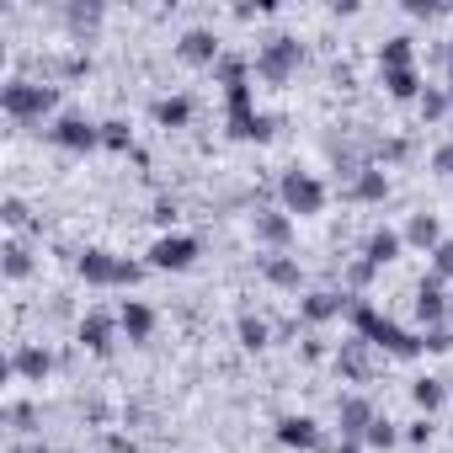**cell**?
I'll return each mask as SVG.
<instances>
[{"mask_svg":"<svg viewBox=\"0 0 453 453\" xmlns=\"http://www.w3.org/2000/svg\"><path fill=\"white\" fill-rule=\"evenodd\" d=\"M400 442V426L395 421H384V416H373V426L363 432V448H379V453H389Z\"/></svg>","mask_w":453,"mask_h":453,"instance_id":"obj_24","label":"cell"},{"mask_svg":"<svg viewBox=\"0 0 453 453\" xmlns=\"http://www.w3.org/2000/svg\"><path fill=\"white\" fill-rule=\"evenodd\" d=\"M405 442H416V448L432 442V426H426V421H411V426H405Z\"/></svg>","mask_w":453,"mask_h":453,"instance_id":"obj_35","label":"cell"},{"mask_svg":"<svg viewBox=\"0 0 453 453\" xmlns=\"http://www.w3.org/2000/svg\"><path fill=\"white\" fill-rule=\"evenodd\" d=\"M373 416H379V411H373V400H363V395H342V400H336L342 437H357V442H363V432L373 426Z\"/></svg>","mask_w":453,"mask_h":453,"instance_id":"obj_12","label":"cell"},{"mask_svg":"<svg viewBox=\"0 0 453 453\" xmlns=\"http://www.w3.org/2000/svg\"><path fill=\"white\" fill-rule=\"evenodd\" d=\"M6 224L17 230V224H27V203L22 197H6Z\"/></svg>","mask_w":453,"mask_h":453,"instance_id":"obj_33","label":"cell"},{"mask_svg":"<svg viewBox=\"0 0 453 453\" xmlns=\"http://www.w3.org/2000/svg\"><path fill=\"white\" fill-rule=\"evenodd\" d=\"M192 262H197V241L192 235H160L150 246V267H160V273H187Z\"/></svg>","mask_w":453,"mask_h":453,"instance_id":"obj_7","label":"cell"},{"mask_svg":"<svg viewBox=\"0 0 453 453\" xmlns=\"http://www.w3.org/2000/svg\"><path fill=\"white\" fill-rule=\"evenodd\" d=\"M102 144H107V150H134L128 123H102Z\"/></svg>","mask_w":453,"mask_h":453,"instance_id":"obj_29","label":"cell"},{"mask_svg":"<svg viewBox=\"0 0 453 453\" xmlns=\"http://www.w3.org/2000/svg\"><path fill=\"white\" fill-rule=\"evenodd\" d=\"M49 139H54L59 150H70V155H86V150L102 144V123H86L81 112H65V118L49 128Z\"/></svg>","mask_w":453,"mask_h":453,"instance_id":"obj_6","label":"cell"},{"mask_svg":"<svg viewBox=\"0 0 453 453\" xmlns=\"http://www.w3.org/2000/svg\"><path fill=\"white\" fill-rule=\"evenodd\" d=\"M421 347H426V352H448V347H453V331H442V326H437V331H426V336H421Z\"/></svg>","mask_w":453,"mask_h":453,"instance_id":"obj_31","label":"cell"},{"mask_svg":"<svg viewBox=\"0 0 453 453\" xmlns=\"http://www.w3.org/2000/svg\"><path fill=\"white\" fill-rule=\"evenodd\" d=\"M118 331H123V326H118V315H102V310H91V315L81 320V347H86V352H96V357H107Z\"/></svg>","mask_w":453,"mask_h":453,"instance_id":"obj_11","label":"cell"},{"mask_svg":"<svg viewBox=\"0 0 453 453\" xmlns=\"http://www.w3.org/2000/svg\"><path fill=\"white\" fill-rule=\"evenodd\" d=\"M442 315H448V299H442V283H437V278H426V283L416 288V320L437 331V326H442Z\"/></svg>","mask_w":453,"mask_h":453,"instance_id":"obj_17","label":"cell"},{"mask_svg":"<svg viewBox=\"0 0 453 453\" xmlns=\"http://www.w3.org/2000/svg\"><path fill=\"white\" fill-rule=\"evenodd\" d=\"M405 12H411V17H437L442 6H432V0H405Z\"/></svg>","mask_w":453,"mask_h":453,"instance_id":"obj_36","label":"cell"},{"mask_svg":"<svg viewBox=\"0 0 453 453\" xmlns=\"http://www.w3.org/2000/svg\"><path fill=\"white\" fill-rule=\"evenodd\" d=\"M0 107H6L12 123H43L59 107V91L54 86H38V81H12L6 91H0Z\"/></svg>","mask_w":453,"mask_h":453,"instance_id":"obj_3","label":"cell"},{"mask_svg":"<svg viewBox=\"0 0 453 453\" xmlns=\"http://www.w3.org/2000/svg\"><path fill=\"white\" fill-rule=\"evenodd\" d=\"M96 17H102V12H96V6H75V12H70V27H75V33H81V27H91V22H96Z\"/></svg>","mask_w":453,"mask_h":453,"instance_id":"obj_34","label":"cell"},{"mask_svg":"<svg viewBox=\"0 0 453 453\" xmlns=\"http://www.w3.org/2000/svg\"><path fill=\"white\" fill-rule=\"evenodd\" d=\"M262 278H267L273 288H299V283H304V273H299L294 257H267V262H262Z\"/></svg>","mask_w":453,"mask_h":453,"instance_id":"obj_22","label":"cell"},{"mask_svg":"<svg viewBox=\"0 0 453 453\" xmlns=\"http://www.w3.org/2000/svg\"><path fill=\"white\" fill-rule=\"evenodd\" d=\"M379 70H416V38H411V33L384 38V49H379Z\"/></svg>","mask_w":453,"mask_h":453,"instance_id":"obj_18","label":"cell"},{"mask_svg":"<svg viewBox=\"0 0 453 453\" xmlns=\"http://www.w3.org/2000/svg\"><path fill=\"white\" fill-rule=\"evenodd\" d=\"M12 373H17V379H27V384H43V379L54 373V352L27 342V347H17V352H12Z\"/></svg>","mask_w":453,"mask_h":453,"instance_id":"obj_13","label":"cell"},{"mask_svg":"<svg viewBox=\"0 0 453 453\" xmlns=\"http://www.w3.org/2000/svg\"><path fill=\"white\" fill-rule=\"evenodd\" d=\"M235 331H241V347H251V352H262V347H267V336H273V331H267V320H257V315H241V326H235Z\"/></svg>","mask_w":453,"mask_h":453,"instance_id":"obj_27","label":"cell"},{"mask_svg":"<svg viewBox=\"0 0 453 453\" xmlns=\"http://www.w3.org/2000/svg\"><path fill=\"white\" fill-rule=\"evenodd\" d=\"M347 310H352V299H347V294H331V288L299 299V320H310V326H326V320H336V315H347Z\"/></svg>","mask_w":453,"mask_h":453,"instance_id":"obj_10","label":"cell"},{"mask_svg":"<svg viewBox=\"0 0 453 453\" xmlns=\"http://www.w3.org/2000/svg\"><path fill=\"white\" fill-rule=\"evenodd\" d=\"M411 400H416L421 411H437V405L448 400V389H442V379H416V384H411Z\"/></svg>","mask_w":453,"mask_h":453,"instance_id":"obj_25","label":"cell"},{"mask_svg":"<svg viewBox=\"0 0 453 453\" xmlns=\"http://www.w3.org/2000/svg\"><path fill=\"white\" fill-rule=\"evenodd\" d=\"M347 320H352V331H357L368 347H379V352H389V357H416V352H426V347H421V336H411L405 326H395L389 315H379L368 299H352Z\"/></svg>","mask_w":453,"mask_h":453,"instance_id":"obj_1","label":"cell"},{"mask_svg":"<svg viewBox=\"0 0 453 453\" xmlns=\"http://www.w3.org/2000/svg\"><path fill=\"white\" fill-rule=\"evenodd\" d=\"M27 273H33V251H27L22 241H12V246H6V278H12V283H22Z\"/></svg>","mask_w":453,"mask_h":453,"instance_id":"obj_26","label":"cell"},{"mask_svg":"<svg viewBox=\"0 0 453 453\" xmlns=\"http://www.w3.org/2000/svg\"><path fill=\"white\" fill-rule=\"evenodd\" d=\"M150 118H155L160 128H187V123H192V102H187V96H160V102L150 107Z\"/></svg>","mask_w":453,"mask_h":453,"instance_id":"obj_21","label":"cell"},{"mask_svg":"<svg viewBox=\"0 0 453 453\" xmlns=\"http://www.w3.org/2000/svg\"><path fill=\"white\" fill-rule=\"evenodd\" d=\"M257 241L273 246V257H283L288 241H294V219H288L283 208H262V213H257Z\"/></svg>","mask_w":453,"mask_h":453,"instance_id":"obj_9","label":"cell"},{"mask_svg":"<svg viewBox=\"0 0 453 453\" xmlns=\"http://www.w3.org/2000/svg\"><path fill=\"white\" fill-rule=\"evenodd\" d=\"M416 107H421V118H442V112L453 107V96H448V86H426Z\"/></svg>","mask_w":453,"mask_h":453,"instance_id":"obj_28","label":"cell"},{"mask_svg":"<svg viewBox=\"0 0 453 453\" xmlns=\"http://www.w3.org/2000/svg\"><path fill=\"white\" fill-rule=\"evenodd\" d=\"M400 251H405V235H400V230H373V235H368V257H363V262L389 267Z\"/></svg>","mask_w":453,"mask_h":453,"instance_id":"obj_20","label":"cell"},{"mask_svg":"<svg viewBox=\"0 0 453 453\" xmlns=\"http://www.w3.org/2000/svg\"><path fill=\"white\" fill-rule=\"evenodd\" d=\"M336 453H363V442H357V437H342V442H336Z\"/></svg>","mask_w":453,"mask_h":453,"instance_id":"obj_37","label":"cell"},{"mask_svg":"<svg viewBox=\"0 0 453 453\" xmlns=\"http://www.w3.org/2000/svg\"><path fill=\"white\" fill-rule=\"evenodd\" d=\"M176 54H181V65H197V70H219V38L208 33V27H192V33H181V43H176Z\"/></svg>","mask_w":453,"mask_h":453,"instance_id":"obj_8","label":"cell"},{"mask_svg":"<svg viewBox=\"0 0 453 453\" xmlns=\"http://www.w3.org/2000/svg\"><path fill=\"white\" fill-rule=\"evenodd\" d=\"M432 278H437V283L453 278V241H442V246L432 251Z\"/></svg>","mask_w":453,"mask_h":453,"instance_id":"obj_30","label":"cell"},{"mask_svg":"<svg viewBox=\"0 0 453 453\" xmlns=\"http://www.w3.org/2000/svg\"><path fill=\"white\" fill-rule=\"evenodd\" d=\"M118 326H123L128 342H150V331H155V310H150L144 299H123V304H118Z\"/></svg>","mask_w":453,"mask_h":453,"instance_id":"obj_16","label":"cell"},{"mask_svg":"<svg viewBox=\"0 0 453 453\" xmlns=\"http://www.w3.org/2000/svg\"><path fill=\"white\" fill-rule=\"evenodd\" d=\"M432 171H437V176H453V144H437V150H432Z\"/></svg>","mask_w":453,"mask_h":453,"instance_id":"obj_32","label":"cell"},{"mask_svg":"<svg viewBox=\"0 0 453 453\" xmlns=\"http://www.w3.org/2000/svg\"><path fill=\"white\" fill-rule=\"evenodd\" d=\"M278 442L310 453V448H320V421H315V416H283V421H278Z\"/></svg>","mask_w":453,"mask_h":453,"instance_id":"obj_14","label":"cell"},{"mask_svg":"<svg viewBox=\"0 0 453 453\" xmlns=\"http://www.w3.org/2000/svg\"><path fill=\"white\" fill-rule=\"evenodd\" d=\"M384 91L395 102H421V75L416 70H384Z\"/></svg>","mask_w":453,"mask_h":453,"instance_id":"obj_23","label":"cell"},{"mask_svg":"<svg viewBox=\"0 0 453 453\" xmlns=\"http://www.w3.org/2000/svg\"><path fill=\"white\" fill-rule=\"evenodd\" d=\"M304 65V43L299 38H288V33H278V38H267L262 49H257V59H251V70L267 81V86H283V81H294V70Z\"/></svg>","mask_w":453,"mask_h":453,"instance_id":"obj_4","label":"cell"},{"mask_svg":"<svg viewBox=\"0 0 453 453\" xmlns=\"http://www.w3.org/2000/svg\"><path fill=\"white\" fill-rule=\"evenodd\" d=\"M400 235H405V246H416V251L432 257V251L442 246V224H437V213H411Z\"/></svg>","mask_w":453,"mask_h":453,"instance_id":"obj_15","label":"cell"},{"mask_svg":"<svg viewBox=\"0 0 453 453\" xmlns=\"http://www.w3.org/2000/svg\"><path fill=\"white\" fill-rule=\"evenodd\" d=\"M75 273H81L91 288H134V283L144 278L139 262L112 257V251H81V257H75Z\"/></svg>","mask_w":453,"mask_h":453,"instance_id":"obj_2","label":"cell"},{"mask_svg":"<svg viewBox=\"0 0 453 453\" xmlns=\"http://www.w3.org/2000/svg\"><path fill=\"white\" fill-rule=\"evenodd\" d=\"M357 203H384L389 197V176L379 171V165H363V171H352V187H347Z\"/></svg>","mask_w":453,"mask_h":453,"instance_id":"obj_19","label":"cell"},{"mask_svg":"<svg viewBox=\"0 0 453 453\" xmlns=\"http://www.w3.org/2000/svg\"><path fill=\"white\" fill-rule=\"evenodd\" d=\"M278 197H283V213H288V219H315V213H326V181L310 176V171H283Z\"/></svg>","mask_w":453,"mask_h":453,"instance_id":"obj_5","label":"cell"}]
</instances>
